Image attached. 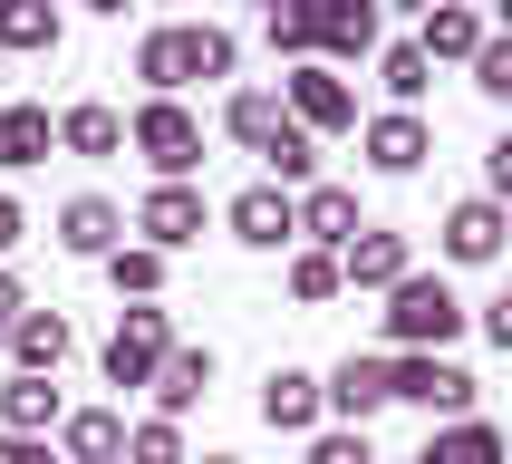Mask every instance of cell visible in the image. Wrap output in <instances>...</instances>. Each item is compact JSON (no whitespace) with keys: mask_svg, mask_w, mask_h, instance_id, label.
<instances>
[{"mask_svg":"<svg viewBox=\"0 0 512 464\" xmlns=\"http://www.w3.org/2000/svg\"><path fill=\"white\" fill-rule=\"evenodd\" d=\"M223 223L242 252H290V194L281 184H242V194L223 203Z\"/></svg>","mask_w":512,"mask_h":464,"instance_id":"8fae6325","label":"cell"},{"mask_svg":"<svg viewBox=\"0 0 512 464\" xmlns=\"http://www.w3.org/2000/svg\"><path fill=\"white\" fill-rule=\"evenodd\" d=\"M464 68H474V87H484L493 107H503V97H512V39H503V29H493V39H484V49H474V58H464Z\"/></svg>","mask_w":512,"mask_h":464,"instance_id":"d6a6232c","label":"cell"},{"mask_svg":"<svg viewBox=\"0 0 512 464\" xmlns=\"http://www.w3.org/2000/svg\"><path fill=\"white\" fill-rule=\"evenodd\" d=\"M0 464H58V455L39 445V435H0Z\"/></svg>","mask_w":512,"mask_h":464,"instance_id":"8d00e7d4","label":"cell"},{"mask_svg":"<svg viewBox=\"0 0 512 464\" xmlns=\"http://www.w3.org/2000/svg\"><path fill=\"white\" fill-rule=\"evenodd\" d=\"M165 348H174V319L155 310V300H136V310H116L107 348H97V368H107V387H145V377L165 368Z\"/></svg>","mask_w":512,"mask_h":464,"instance_id":"5b68a950","label":"cell"},{"mask_svg":"<svg viewBox=\"0 0 512 464\" xmlns=\"http://www.w3.org/2000/svg\"><path fill=\"white\" fill-rule=\"evenodd\" d=\"M484 39H493V20H484V10H464V0H435V10H426V29H416L406 49L435 68V58H474Z\"/></svg>","mask_w":512,"mask_h":464,"instance_id":"d6986e66","label":"cell"},{"mask_svg":"<svg viewBox=\"0 0 512 464\" xmlns=\"http://www.w3.org/2000/svg\"><path fill=\"white\" fill-rule=\"evenodd\" d=\"M232 58H242V39L213 20H194V78H232Z\"/></svg>","mask_w":512,"mask_h":464,"instance_id":"836d02e7","label":"cell"},{"mask_svg":"<svg viewBox=\"0 0 512 464\" xmlns=\"http://www.w3.org/2000/svg\"><path fill=\"white\" fill-rule=\"evenodd\" d=\"M377 406H387V358H358V348H348L339 368L319 377V416H339V426H368Z\"/></svg>","mask_w":512,"mask_h":464,"instance_id":"52a82bcc","label":"cell"},{"mask_svg":"<svg viewBox=\"0 0 512 464\" xmlns=\"http://www.w3.org/2000/svg\"><path fill=\"white\" fill-rule=\"evenodd\" d=\"M126 464H194V455H184V426L136 416V426H126Z\"/></svg>","mask_w":512,"mask_h":464,"instance_id":"f546056e","label":"cell"},{"mask_svg":"<svg viewBox=\"0 0 512 464\" xmlns=\"http://www.w3.org/2000/svg\"><path fill=\"white\" fill-rule=\"evenodd\" d=\"M406 464H445V455H435V445H416V455H406Z\"/></svg>","mask_w":512,"mask_h":464,"instance_id":"f35d334b","label":"cell"},{"mask_svg":"<svg viewBox=\"0 0 512 464\" xmlns=\"http://www.w3.org/2000/svg\"><path fill=\"white\" fill-rule=\"evenodd\" d=\"M406 271H416V252H406V232H387V223H358L339 242V290H397Z\"/></svg>","mask_w":512,"mask_h":464,"instance_id":"8992f818","label":"cell"},{"mask_svg":"<svg viewBox=\"0 0 512 464\" xmlns=\"http://www.w3.org/2000/svg\"><path fill=\"white\" fill-rule=\"evenodd\" d=\"M136 78H145V97H174V87L194 78V20L184 29H145L136 39Z\"/></svg>","mask_w":512,"mask_h":464,"instance_id":"44dd1931","label":"cell"},{"mask_svg":"<svg viewBox=\"0 0 512 464\" xmlns=\"http://www.w3.org/2000/svg\"><path fill=\"white\" fill-rule=\"evenodd\" d=\"M261 165H271V184H281V194H300V184H319V145L281 116V136L261 145Z\"/></svg>","mask_w":512,"mask_h":464,"instance_id":"484cf974","label":"cell"},{"mask_svg":"<svg viewBox=\"0 0 512 464\" xmlns=\"http://www.w3.org/2000/svg\"><path fill=\"white\" fill-rule=\"evenodd\" d=\"M126 145L155 165V184H184V174L203 165V116L184 107V97H145V107L126 116Z\"/></svg>","mask_w":512,"mask_h":464,"instance_id":"7a4b0ae2","label":"cell"},{"mask_svg":"<svg viewBox=\"0 0 512 464\" xmlns=\"http://www.w3.org/2000/svg\"><path fill=\"white\" fill-rule=\"evenodd\" d=\"M310 464H377V445H368V426H329V435H310Z\"/></svg>","mask_w":512,"mask_h":464,"instance_id":"e575fe53","label":"cell"},{"mask_svg":"<svg viewBox=\"0 0 512 464\" xmlns=\"http://www.w3.org/2000/svg\"><path fill=\"white\" fill-rule=\"evenodd\" d=\"M358 145H368L377 174H416V165L435 155V126H426L416 107H387V116H368V136H358Z\"/></svg>","mask_w":512,"mask_h":464,"instance_id":"7c38bea8","label":"cell"},{"mask_svg":"<svg viewBox=\"0 0 512 464\" xmlns=\"http://www.w3.org/2000/svg\"><path fill=\"white\" fill-rule=\"evenodd\" d=\"M107 281H116V300H155V290H165V252L116 242V252H107Z\"/></svg>","mask_w":512,"mask_h":464,"instance_id":"83f0119b","label":"cell"},{"mask_svg":"<svg viewBox=\"0 0 512 464\" xmlns=\"http://www.w3.org/2000/svg\"><path fill=\"white\" fill-rule=\"evenodd\" d=\"M29 242V213H20V194H0V252H20Z\"/></svg>","mask_w":512,"mask_h":464,"instance_id":"d590c367","label":"cell"},{"mask_svg":"<svg viewBox=\"0 0 512 464\" xmlns=\"http://www.w3.org/2000/svg\"><path fill=\"white\" fill-rule=\"evenodd\" d=\"M0 348H10V368H20V377H58V358L78 348V329H68L58 310H20Z\"/></svg>","mask_w":512,"mask_h":464,"instance_id":"e0dca14e","label":"cell"},{"mask_svg":"<svg viewBox=\"0 0 512 464\" xmlns=\"http://www.w3.org/2000/svg\"><path fill=\"white\" fill-rule=\"evenodd\" d=\"M261 39L281 58H310V0H271V20H261Z\"/></svg>","mask_w":512,"mask_h":464,"instance_id":"4dcf8cb0","label":"cell"},{"mask_svg":"<svg viewBox=\"0 0 512 464\" xmlns=\"http://www.w3.org/2000/svg\"><path fill=\"white\" fill-rule=\"evenodd\" d=\"M377 49V0H329V10H310V58L319 68H348V58Z\"/></svg>","mask_w":512,"mask_h":464,"instance_id":"30bf717a","label":"cell"},{"mask_svg":"<svg viewBox=\"0 0 512 464\" xmlns=\"http://www.w3.org/2000/svg\"><path fill=\"white\" fill-rule=\"evenodd\" d=\"M116 242H126V213H116L107 194H68V203H58V252H78V261H107Z\"/></svg>","mask_w":512,"mask_h":464,"instance_id":"4fadbf2b","label":"cell"},{"mask_svg":"<svg viewBox=\"0 0 512 464\" xmlns=\"http://www.w3.org/2000/svg\"><path fill=\"white\" fill-rule=\"evenodd\" d=\"M464 339V300L435 271H406L397 290H387V348L397 358H445V348Z\"/></svg>","mask_w":512,"mask_h":464,"instance_id":"6da1fadb","label":"cell"},{"mask_svg":"<svg viewBox=\"0 0 512 464\" xmlns=\"http://www.w3.org/2000/svg\"><path fill=\"white\" fill-rule=\"evenodd\" d=\"M223 136L261 155V145L281 136V87H232V107H223Z\"/></svg>","mask_w":512,"mask_h":464,"instance_id":"d4e9b609","label":"cell"},{"mask_svg":"<svg viewBox=\"0 0 512 464\" xmlns=\"http://www.w3.org/2000/svg\"><path fill=\"white\" fill-rule=\"evenodd\" d=\"M426 445H435L445 464H503V426H493V416H455V426L426 435Z\"/></svg>","mask_w":512,"mask_h":464,"instance_id":"4316f807","label":"cell"},{"mask_svg":"<svg viewBox=\"0 0 512 464\" xmlns=\"http://www.w3.org/2000/svg\"><path fill=\"white\" fill-rule=\"evenodd\" d=\"M58 39H68V20H58L49 0H0V49H20V58H49Z\"/></svg>","mask_w":512,"mask_h":464,"instance_id":"603a6c76","label":"cell"},{"mask_svg":"<svg viewBox=\"0 0 512 464\" xmlns=\"http://www.w3.org/2000/svg\"><path fill=\"white\" fill-rule=\"evenodd\" d=\"M377 78H387V97H397V107H416V97H426V78H435V68H426V58H416V49H406V39H397V49L377 58Z\"/></svg>","mask_w":512,"mask_h":464,"instance_id":"1f68e13d","label":"cell"},{"mask_svg":"<svg viewBox=\"0 0 512 464\" xmlns=\"http://www.w3.org/2000/svg\"><path fill=\"white\" fill-rule=\"evenodd\" d=\"M426 406V416H474V397H484V377L464 368V358H387V406Z\"/></svg>","mask_w":512,"mask_h":464,"instance_id":"3957f363","label":"cell"},{"mask_svg":"<svg viewBox=\"0 0 512 464\" xmlns=\"http://www.w3.org/2000/svg\"><path fill=\"white\" fill-rule=\"evenodd\" d=\"M503 203H484V194H464L455 213H445V261H464V271H484V261H503Z\"/></svg>","mask_w":512,"mask_h":464,"instance_id":"2e32d148","label":"cell"},{"mask_svg":"<svg viewBox=\"0 0 512 464\" xmlns=\"http://www.w3.org/2000/svg\"><path fill=\"white\" fill-rule=\"evenodd\" d=\"M58 464H126V416L116 406H68L58 416Z\"/></svg>","mask_w":512,"mask_h":464,"instance_id":"5bb4252c","label":"cell"},{"mask_svg":"<svg viewBox=\"0 0 512 464\" xmlns=\"http://www.w3.org/2000/svg\"><path fill=\"white\" fill-rule=\"evenodd\" d=\"M261 426L271 435H310L319 426V377L310 368H271L261 377Z\"/></svg>","mask_w":512,"mask_h":464,"instance_id":"ffe728a7","label":"cell"},{"mask_svg":"<svg viewBox=\"0 0 512 464\" xmlns=\"http://www.w3.org/2000/svg\"><path fill=\"white\" fill-rule=\"evenodd\" d=\"M203 464H242V455H203Z\"/></svg>","mask_w":512,"mask_h":464,"instance_id":"ab89813d","label":"cell"},{"mask_svg":"<svg viewBox=\"0 0 512 464\" xmlns=\"http://www.w3.org/2000/svg\"><path fill=\"white\" fill-rule=\"evenodd\" d=\"M49 136L68 145V155H87V165H107V155H126V116H116L107 97H78L68 116H49Z\"/></svg>","mask_w":512,"mask_h":464,"instance_id":"ac0fdd59","label":"cell"},{"mask_svg":"<svg viewBox=\"0 0 512 464\" xmlns=\"http://www.w3.org/2000/svg\"><path fill=\"white\" fill-rule=\"evenodd\" d=\"M49 107H29V97H10V107H0V174H20V165H39V155H49Z\"/></svg>","mask_w":512,"mask_h":464,"instance_id":"cb8c5ba5","label":"cell"},{"mask_svg":"<svg viewBox=\"0 0 512 464\" xmlns=\"http://www.w3.org/2000/svg\"><path fill=\"white\" fill-rule=\"evenodd\" d=\"M281 116L290 126H300V136H348V126H358V87L339 78V68H319V58H300V68H290L281 78Z\"/></svg>","mask_w":512,"mask_h":464,"instance_id":"277c9868","label":"cell"},{"mask_svg":"<svg viewBox=\"0 0 512 464\" xmlns=\"http://www.w3.org/2000/svg\"><path fill=\"white\" fill-rule=\"evenodd\" d=\"M136 232H145V252H184V242H203V194L194 184H155V194L136 203Z\"/></svg>","mask_w":512,"mask_h":464,"instance_id":"9c48e42d","label":"cell"},{"mask_svg":"<svg viewBox=\"0 0 512 464\" xmlns=\"http://www.w3.org/2000/svg\"><path fill=\"white\" fill-rule=\"evenodd\" d=\"M58 416H68V406H58V377H20L10 368V387H0V435H39V445H49Z\"/></svg>","mask_w":512,"mask_h":464,"instance_id":"7402d4cb","label":"cell"},{"mask_svg":"<svg viewBox=\"0 0 512 464\" xmlns=\"http://www.w3.org/2000/svg\"><path fill=\"white\" fill-rule=\"evenodd\" d=\"M145 387H155V416H165V426H174L184 406H203V397H213V348L174 339V348H165V368L145 377Z\"/></svg>","mask_w":512,"mask_h":464,"instance_id":"9a60e30c","label":"cell"},{"mask_svg":"<svg viewBox=\"0 0 512 464\" xmlns=\"http://www.w3.org/2000/svg\"><path fill=\"white\" fill-rule=\"evenodd\" d=\"M290 300H300V310L339 300V252H310V242H300V252H290Z\"/></svg>","mask_w":512,"mask_h":464,"instance_id":"f1b7e54d","label":"cell"},{"mask_svg":"<svg viewBox=\"0 0 512 464\" xmlns=\"http://www.w3.org/2000/svg\"><path fill=\"white\" fill-rule=\"evenodd\" d=\"M29 310V290H20V271H0V339H10V319Z\"/></svg>","mask_w":512,"mask_h":464,"instance_id":"74e56055","label":"cell"},{"mask_svg":"<svg viewBox=\"0 0 512 464\" xmlns=\"http://www.w3.org/2000/svg\"><path fill=\"white\" fill-rule=\"evenodd\" d=\"M348 232H358V194H348V184H300V194H290V242L339 252Z\"/></svg>","mask_w":512,"mask_h":464,"instance_id":"ba28073f","label":"cell"}]
</instances>
